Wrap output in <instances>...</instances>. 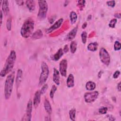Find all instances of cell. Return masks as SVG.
Here are the masks:
<instances>
[{
    "instance_id": "d6a6232c",
    "label": "cell",
    "mask_w": 121,
    "mask_h": 121,
    "mask_svg": "<svg viewBox=\"0 0 121 121\" xmlns=\"http://www.w3.org/2000/svg\"><path fill=\"white\" fill-rule=\"evenodd\" d=\"M85 0H78V6H79V8H80L81 9H83L85 6Z\"/></svg>"
},
{
    "instance_id": "8d00e7d4",
    "label": "cell",
    "mask_w": 121,
    "mask_h": 121,
    "mask_svg": "<svg viewBox=\"0 0 121 121\" xmlns=\"http://www.w3.org/2000/svg\"><path fill=\"white\" fill-rule=\"evenodd\" d=\"M69 51V47L68 45H65V46L64 47V49H63V52L64 53H67Z\"/></svg>"
},
{
    "instance_id": "ac0fdd59",
    "label": "cell",
    "mask_w": 121,
    "mask_h": 121,
    "mask_svg": "<svg viewBox=\"0 0 121 121\" xmlns=\"http://www.w3.org/2000/svg\"><path fill=\"white\" fill-rule=\"evenodd\" d=\"M44 107L45 110H46V112L49 114H51L52 112V108L51 105L49 102V101L47 99H45L44 102Z\"/></svg>"
},
{
    "instance_id": "484cf974",
    "label": "cell",
    "mask_w": 121,
    "mask_h": 121,
    "mask_svg": "<svg viewBox=\"0 0 121 121\" xmlns=\"http://www.w3.org/2000/svg\"><path fill=\"white\" fill-rule=\"evenodd\" d=\"M57 89V88L55 85H53L52 87V88L51 89L50 92V96L51 98H53L54 96V95Z\"/></svg>"
},
{
    "instance_id": "f35d334b",
    "label": "cell",
    "mask_w": 121,
    "mask_h": 121,
    "mask_svg": "<svg viewBox=\"0 0 121 121\" xmlns=\"http://www.w3.org/2000/svg\"><path fill=\"white\" fill-rule=\"evenodd\" d=\"M16 2L19 5H22L23 4L24 1L22 0H17V1H16Z\"/></svg>"
},
{
    "instance_id": "ab89813d",
    "label": "cell",
    "mask_w": 121,
    "mask_h": 121,
    "mask_svg": "<svg viewBox=\"0 0 121 121\" xmlns=\"http://www.w3.org/2000/svg\"><path fill=\"white\" fill-rule=\"evenodd\" d=\"M117 89L119 92L121 91V82H119L117 85Z\"/></svg>"
},
{
    "instance_id": "9c48e42d",
    "label": "cell",
    "mask_w": 121,
    "mask_h": 121,
    "mask_svg": "<svg viewBox=\"0 0 121 121\" xmlns=\"http://www.w3.org/2000/svg\"><path fill=\"white\" fill-rule=\"evenodd\" d=\"M67 69V61L66 59L62 60L59 64V71L63 77H66Z\"/></svg>"
},
{
    "instance_id": "2e32d148",
    "label": "cell",
    "mask_w": 121,
    "mask_h": 121,
    "mask_svg": "<svg viewBox=\"0 0 121 121\" xmlns=\"http://www.w3.org/2000/svg\"><path fill=\"white\" fill-rule=\"evenodd\" d=\"M67 86L68 87L71 88L74 86V77L72 74H69L67 79Z\"/></svg>"
},
{
    "instance_id": "f1b7e54d",
    "label": "cell",
    "mask_w": 121,
    "mask_h": 121,
    "mask_svg": "<svg viewBox=\"0 0 121 121\" xmlns=\"http://www.w3.org/2000/svg\"><path fill=\"white\" fill-rule=\"evenodd\" d=\"M121 48V43L117 41H116L114 44V49L115 51H119Z\"/></svg>"
},
{
    "instance_id": "8992f818",
    "label": "cell",
    "mask_w": 121,
    "mask_h": 121,
    "mask_svg": "<svg viewBox=\"0 0 121 121\" xmlns=\"http://www.w3.org/2000/svg\"><path fill=\"white\" fill-rule=\"evenodd\" d=\"M99 57L101 62L106 66H108L110 63V56L107 50L104 47L99 50Z\"/></svg>"
},
{
    "instance_id": "5b68a950",
    "label": "cell",
    "mask_w": 121,
    "mask_h": 121,
    "mask_svg": "<svg viewBox=\"0 0 121 121\" xmlns=\"http://www.w3.org/2000/svg\"><path fill=\"white\" fill-rule=\"evenodd\" d=\"M38 2L39 4V9L37 14V17L39 19L43 20L46 17L48 8V3L46 0H39Z\"/></svg>"
},
{
    "instance_id": "7c38bea8",
    "label": "cell",
    "mask_w": 121,
    "mask_h": 121,
    "mask_svg": "<svg viewBox=\"0 0 121 121\" xmlns=\"http://www.w3.org/2000/svg\"><path fill=\"white\" fill-rule=\"evenodd\" d=\"M1 7H2V10L3 11L4 14L5 15H8L9 12V1L7 0H2V3H1Z\"/></svg>"
},
{
    "instance_id": "603a6c76",
    "label": "cell",
    "mask_w": 121,
    "mask_h": 121,
    "mask_svg": "<svg viewBox=\"0 0 121 121\" xmlns=\"http://www.w3.org/2000/svg\"><path fill=\"white\" fill-rule=\"evenodd\" d=\"M43 35V32L40 29L37 30L33 35L32 36V37L33 39H39L41 38Z\"/></svg>"
},
{
    "instance_id": "44dd1931",
    "label": "cell",
    "mask_w": 121,
    "mask_h": 121,
    "mask_svg": "<svg viewBox=\"0 0 121 121\" xmlns=\"http://www.w3.org/2000/svg\"><path fill=\"white\" fill-rule=\"evenodd\" d=\"M63 50L61 48H60L58 50L57 52L53 55V59L55 61L58 60L61 57V56L63 55Z\"/></svg>"
},
{
    "instance_id": "5bb4252c",
    "label": "cell",
    "mask_w": 121,
    "mask_h": 121,
    "mask_svg": "<svg viewBox=\"0 0 121 121\" xmlns=\"http://www.w3.org/2000/svg\"><path fill=\"white\" fill-rule=\"evenodd\" d=\"M53 80L57 85H60V73L59 71L55 68H54L53 69Z\"/></svg>"
},
{
    "instance_id": "83f0119b",
    "label": "cell",
    "mask_w": 121,
    "mask_h": 121,
    "mask_svg": "<svg viewBox=\"0 0 121 121\" xmlns=\"http://www.w3.org/2000/svg\"><path fill=\"white\" fill-rule=\"evenodd\" d=\"M11 21H12L11 18L10 17L7 20L6 26V28L7 30L9 31H10L11 28Z\"/></svg>"
},
{
    "instance_id": "7402d4cb",
    "label": "cell",
    "mask_w": 121,
    "mask_h": 121,
    "mask_svg": "<svg viewBox=\"0 0 121 121\" xmlns=\"http://www.w3.org/2000/svg\"><path fill=\"white\" fill-rule=\"evenodd\" d=\"M69 17H70V20L71 23L72 24H75V23H76L78 18V16L77 13L74 11H71L69 14Z\"/></svg>"
},
{
    "instance_id": "6da1fadb",
    "label": "cell",
    "mask_w": 121,
    "mask_h": 121,
    "mask_svg": "<svg viewBox=\"0 0 121 121\" xmlns=\"http://www.w3.org/2000/svg\"><path fill=\"white\" fill-rule=\"evenodd\" d=\"M16 58L17 55L15 51L14 50L11 51L6 60L4 66L0 71V75L1 77H5L8 73L12 70L15 65Z\"/></svg>"
},
{
    "instance_id": "30bf717a",
    "label": "cell",
    "mask_w": 121,
    "mask_h": 121,
    "mask_svg": "<svg viewBox=\"0 0 121 121\" xmlns=\"http://www.w3.org/2000/svg\"><path fill=\"white\" fill-rule=\"evenodd\" d=\"M63 21V19L62 18H60L59 19H58L57 21H56L54 23V24L53 25H52L50 28H49L46 30V33L47 34H49L53 32L55 30L58 29L59 27L60 26Z\"/></svg>"
},
{
    "instance_id": "e575fe53",
    "label": "cell",
    "mask_w": 121,
    "mask_h": 121,
    "mask_svg": "<svg viewBox=\"0 0 121 121\" xmlns=\"http://www.w3.org/2000/svg\"><path fill=\"white\" fill-rule=\"evenodd\" d=\"M120 74V72L119 70H116L114 74H113V78H118V77L119 76Z\"/></svg>"
},
{
    "instance_id": "1f68e13d",
    "label": "cell",
    "mask_w": 121,
    "mask_h": 121,
    "mask_svg": "<svg viewBox=\"0 0 121 121\" xmlns=\"http://www.w3.org/2000/svg\"><path fill=\"white\" fill-rule=\"evenodd\" d=\"M108 109L106 107H102L99 109V112L101 114H105L107 112Z\"/></svg>"
},
{
    "instance_id": "3957f363",
    "label": "cell",
    "mask_w": 121,
    "mask_h": 121,
    "mask_svg": "<svg viewBox=\"0 0 121 121\" xmlns=\"http://www.w3.org/2000/svg\"><path fill=\"white\" fill-rule=\"evenodd\" d=\"M14 73H11L7 77L4 86V95L6 99H9L12 94L13 86L14 81Z\"/></svg>"
},
{
    "instance_id": "7a4b0ae2",
    "label": "cell",
    "mask_w": 121,
    "mask_h": 121,
    "mask_svg": "<svg viewBox=\"0 0 121 121\" xmlns=\"http://www.w3.org/2000/svg\"><path fill=\"white\" fill-rule=\"evenodd\" d=\"M35 27V22L31 18H28L23 23L20 30L21 36L25 38H28L32 34Z\"/></svg>"
},
{
    "instance_id": "f546056e",
    "label": "cell",
    "mask_w": 121,
    "mask_h": 121,
    "mask_svg": "<svg viewBox=\"0 0 121 121\" xmlns=\"http://www.w3.org/2000/svg\"><path fill=\"white\" fill-rule=\"evenodd\" d=\"M117 19H116V18L112 19L110 21V23L109 24V27H112V28H114L115 27V25H116V24L117 23Z\"/></svg>"
},
{
    "instance_id": "52a82bcc",
    "label": "cell",
    "mask_w": 121,
    "mask_h": 121,
    "mask_svg": "<svg viewBox=\"0 0 121 121\" xmlns=\"http://www.w3.org/2000/svg\"><path fill=\"white\" fill-rule=\"evenodd\" d=\"M99 93L97 91L86 92L84 94V99L86 103H91L94 102L98 97Z\"/></svg>"
},
{
    "instance_id": "d4e9b609",
    "label": "cell",
    "mask_w": 121,
    "mask_h": 121,
    "mask_svg": "<svg viewBox=\"0 0 121 121\" xmlns=\"http://www.w3.org/2000/svg\"><path fill=\"white\" fill-rule=\"evenodd\" d=\"M76 109L75 108H72L69 111V116L71 120L75 121L76 117Z\"/></svg>"
},
{
    "instance_id": "4fadbf2b",
    "label": "cell",
    "mask_w": 121,
    "mask_h": 121,
    "mask_svg": "<svg viewBox=\"0 0 121 121\" xmlns=\"http://www.w3.org/2000/svg\"><path fill=\"white\" fill-rule=\"evenodd\" d=\"M78 31V27L76 26L73 28L67 35L66 39L69 41L72 40L75 37Z\"/></svg>"
},
{
    "instance_id": "9a60e30c",
    "label": "cell",
    "mask_w": 121,
    "mask_h": 121,
    "mask_svg": "<svg viewBox=\"0 0 121 121\" xmlns=\"http://www.w3.org/2000/svg\"><path fill=\"white\" fill-rule=\"evenodd\" d=\"M22 71L21 69H18L17 71V76H16V86L17 88L18 87L21 80H22Z\"/></svg>"
},
{
    "instance_id": "b9f144b4",
    "label": "cell",
    "mask_w": 121,
    "mask_h": 121,
    "mask_svg": "<svg viewBox=\"0 0 121 121\" xmlns=\"http://www.w3.org/2000/svg\"><path fill=\"white\" fill-rule=\"evenodd\" d=\"M87 23L86 22H84V23H83V24L82 25V28H83V29H85L86 27V26H87Z\"/></svg>"
},
{
    "instance_id": "74e56055",
    "label": "cell",
    "mask_w": 121,
    "mask_h": 121,
    "mask_svg": "<svg viewBox=\"0 0 121 121\" xmlns=\"http://www.w3.org/2000/svg\"><path fill=\"white\" fill-rule=\"evenodd\" d=\"M121 14L120 13H117L114 14V17L120 19L121 18Z\"/></svg>"
},
{
    "instance_id": "d590c367",
    "label": "cell",
    "mask_w": 121,
    "mask_h": 121,
    "mask_svg": "<svg viewBox=\"0 0 121 121\" xmlns=\"http://www.w3.org/2000/svg\"><path fill=\"white\" fill-rule=\"evenodd\" d=\"M107 117L108 118V119L110 120V121H115V117H114L112 115H110V114H108L107 115Z\"/></svg>"
},
{
    "instance_id": "4dcf8cb0",
    "label": "cell",
    "mask_w": 121,
    "mask_h": 121,
    "mask_svg": "<svg viewBox=\"0 0 121 121\" xmlns=\"http://www.w3.org/2000/svg\"><path fill=\"white\" fill-rule=\"evenodd\" d=\"M48 85H47V84H44V85L43 86V87H42V88H41V90H40L41 95H43V94L46 92L47 89H48Z\"/></svg>"
},
{
    "instance_id": "d6986e66",
    "label": "cell",
    "mask_w": 121,
    "mask_h": 121,
    "mask_svg": "<svg viewBox=\"0 0 121 121\" xmlns=\"http://www.w3.org/2000/svg\"><path fill=\"white\" fill-rule=\"evenodd\" d=\"M96 87V84L95 82L89 81L86 82V90L88 91H92L94 90Z\"/></svg>"
},
{
    "instance_id": "e0dca14e",
    "label": "cell",
    "mask_w": 121,
    "mask_h": 121,
    "mask_svg": "<svg viewBox=\"0 0 121 121\" xmlns=\"http://www.w3.org/2000/svg\"><path fill=\"white\" fill-rule=\"evenodd\" d=\"M26 5L30 11H33L35 8V2L33 0H26Z\"/></svg>"
},
{
    "instance_id": "cb8c5ba5",
    "label": "cell",
    "mask_w": 121,
    "mask_h": 121,
    "mask_svg": "<svg viewBox=\"0 0 121 121\" xmlns=\"http://www.w3.org/2000/svg\"><path fill=\"white\" fill-rule=\"evenodd\" d=\"M77 43L76 41H72L70 45V50L72 53H74L77 50Z\"/></svg>"
},
{
    "instance_id": "836d02e7",
    "label": "cell",
    "mask_w": 121,
    "mask_h": 121,
    "mask_svg": "<svg viewBox=\"0 0 121 121\" xmlns=\"http://www.w3.org/2000/svg\"><path fill=\"white\" fill-rule=\"evenodd\" d=\"M107 5L109 7H111L112 8L114 7L115 5V1L114 0H111V1H108L106 2Z\"/></svg>"
},
{
    "instance_id": "ffe728a7",
    "label": "cell",
    "mask_w": 121,
    "mask_h": 121,
    "mask_svg": "<svg viewBox=\"0 0 121 121\" xmlns=\"http://www.w3.org/2000/svg\"><path fill=\"white\" fill-rule=\"evenodd\" d=\"M98 43L97 42L91 43L87 46V49L91 52H95L97 50Z\"/></svg>"
},
{
    "instance_id": "8fae6325",
    "label": "cell",
    "mask_w": 121,
    "mask_h": 121,
    "mask_svg": "<svg viewBox=\"0 0 121 121\" xmlns=\"http://www.w3.org/2000/svg\"><path fill=\"white\" fill-rule=\"evenodd\" d=\"M41 94L39 90L37 91L35 94L33 100V105L35 108H36L39 104L41 100Z\"/></svg>"
},
{
    "instance_id": "ba28073f",
    "label": "cell",
    "mask_w": 121,
    "mask_h": 121,
    "mask_svg": "<svg viewBox=\"0 0 121 121\" xmlns=\"http://www.w3.org/2000/svg\"><path fill=\"white\" fill-rule=\"evenodd\" d=\"M33 107V102L31 100H29L26 106V113L22 119V121H28L31 120L32 111Z\"/></svg>"
},
{
    "instance_id": "277c9868",
    "label": "cell",
    "mask_w": 121,
    "mask_h": 121,
    "mask_svg": "<svg viewBox=\"0 0 121 121\" xmlns=\"http://www.w3.org/2000/svg\"><path fill=\"white\" fill-rule=\"evenodd\" d=\"M41 72L39 77V85L41 86L44 84L46 81L49 73V70L47 63L42 62L41 63Z\"/></svg>"
},
{
    "instance_id": "4316f807",
    "label": "cell",
    "mask_w": 121,
    "mask_h": 121,
    "mask_svg": "<svg viewBox=\"0 0 121 121\" xmlns=\"http://www.w3.org/2000/svg\"><path fill=\"white\" fill-rule=\"evenodd\" d=\"M81 40L82 42L83 43H86V39H87V33L86 31H83L82 32L81 35Z\"/></svg>"
},
{
    "instance_id": "60d3db41",
    "label": "cell",
    "mask_w": 121,
    "mask_h": 121,
    "mask_svg": "<svg viewBox=\"0 0 121 121\" xmlns=\"http://www.w3.org/2000/svg\"><path fill=\"white\" fill-rule=\"evenodd\" d=\"M2 17H3V13L2 10H0V26L2 25Z\"/></svg>"
}]
</instances>
